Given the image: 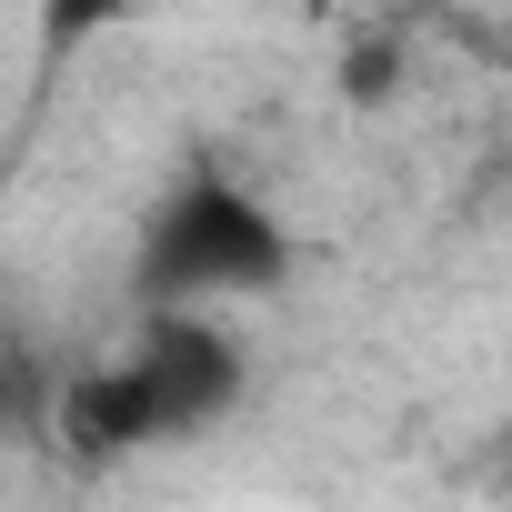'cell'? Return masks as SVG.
<instances>
[{"label": "cell", "mask_w": 512, "mask_h": 512, "mask_svg": "<svg viewBox=\"0 0 512 512\" xmlns=\"http://www.w3.org/2000/svg\"><path fill=\"white\" fill-rule=\"evenodd\" d=\"M292 282V221L251 191L231 161L171 171V191L131 231V302L141 312H241Z\"/></svg>", "instance_id": "obj_1"}, {"label": "cell", "mask_w": 512, "mask_h": 512, "mask_svg": "<svg viewBox=\"0 0 512 512\" xmlns=\"http://www.w3.org/2000/svg\"><path fill=\"white\" fill-rule=\"evenodd\" d=\"M51 452H61V462H81V472H121V462L161 452V422H151L141 382L121 372V352H101V362H71V372H61Z\"/></svg>", "instance_id": "obj_3"}, {"label": "cell", "mask_w": 512, "mask_h": 512, "mask_svg": "<svg viewBox=\"0 0 512 512\" xmlns=\"http://www.w3.org/2000/svg\"><path fill=\"white\" fill-rule=\"evenodd\" d=\"M51 402H61V372L21 322H0V442H51Z\"/></svg>", "instance_id": "obj_4"}, {"label": "cell", "mask_w": 512, "mask_h": 512, "mask_svg": "<svg viewBox=\"0 0 512 512\" xmlns=\"http://www.w3.org/2000/svg\"><path fill=\"white\" fill-rule=\"evenodd\" d=\"M111 352H121V372L141 382V402H151V422H161V452L211 442V432L251 402V342H241L221 312H141Z\"/></svg>", "instance_id": "obj_2"}]
</instances>
